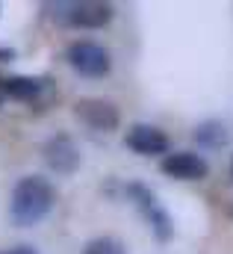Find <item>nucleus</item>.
Segmentation results:
<instances>
[{
    "label": "nucleus",
    "instance_id": "1",
    "mask_svg": "<svg viewBox=\"0 0 233 254\" xmlns=\"http://www.w3.org/2000/svg\"><path fill=\"white\" fill-rule=\"evenodd\" d=\"M57 204V187L42 178V175H27L15 184L9 198V216L12 225L18 228H33L39 225Z\"/></svg>",
    "mask_w": 233,
    "mask_h": 254
},
{
    "label": "nucleus",
    "instance_id": "2",
    "mask_svg": "<svg viewBox=\"0 0 233 254\" xmlns=\"http://www.w3.org/2000/svg\"><path fill=\"white\" fill-rule=\"evenodd\" d=\"M65 60L80 77H89V80H98V77L110 74V54L98 42H74V45H68Z\"/></svg>",
    "mask_w": 233,
    "mask_h": 254
},
{
    "label": "nucleus",
    "instance_id": "3",
    "mask_svg": "<svg viewBox=\"0 0 233 254\" xmlns=\"http://www.w3.org/2000/svg\"><path fill=\"white\" fill-rule=\"evenodd\" d=\"M127 195H130V201L145 213L148 225L154 228V237H157L160 243H169V240L175 237V225H172V216L157 204L154 192L148 190L145 184H127Z\"/></svg>",
    "mask_w": 233,
    "mask_h": 254
},
{
    "label": "nucleus",
    "instance_id": "4",
    "mask_svg": "<svg viewBox=\"0 0 233 254\" xmlns=\"http://www.w3.org/2000/svg\"><path fill=\"white\" fill-rule=\"evenodd\" d=\"M42 154H45V163L51 166L54 175L68 178V175H74V172L80 169V148H77V142H74L68 133L51 136V139L45 142Z\"/></svg>",
    "mask_w": 233,
    "mask_h": 254
},
{
    "label": "nucleus",
    "instance_id": "5",
    "mask_svg": "<svg viewBox=\"0 0 233 254\" xmlns=\"http://www.w3.org/2000/svg\"><path fill=\"white\" fill-rule=\"evenodd\" d=\"M160 172L169 175V178H175V181H201V178H207L210 166L195 151H175V154H166L163 157Z\"/></svg>",
    "mask_w": 233,
    "mask_h": 254
},
{
    "label": "nucleus",
    "instance_id": "6",
    "mask_svg": "<svg viewBox=\"0 0 233 254\" xmlns=\"http://www.w3.org/2000/svg\"><path fill=\"white\" fill-rule=\"evenodd\" d=\"M74 116L83 122L86 127H92V130H116L118 127V110L116 104H110V101H104V98H83V101H77L74 104Z\"/></svg>",
    "mask_w": 233,
    "mask_h": 254
},
{
    "label": "nucleus",
    "instance_id": "7",
    "mask_svg": "<svg viewBox=\"0 0 233 254\" xmlns=\"http://www.w3.org/2000/svg\"><path fill=\"white\" fill-rule=\"evenodd\" d=\"M127 148L133 154H142V157H157V154H169V136L154 125H133L124 136Z\"/></svg>",
    "mask_w": 233,
    "mask_h": 254
},
{
    "label": "nucleus",
    "instance_id": "8",
    "mask_svg": "<svg viewBox=\"0 0 233 254\" xmlns=\"http://www.w3.org/2000/svg\"><path fill=\"white\" fill-rule=\"evenodd\" d=\"M65 21L71 27H83V30H98L113 18V6L110 3H65Z\"/></svg>",
    "mask_w": 233,
    "mask_h": 254
},
{
    "label": "nucleus",
    "instance_id": "9",
    "mask_svg": "<svg viewBox=\"0 0 233 254\" xmlns=\"http://www.w3.org/2000/svg\"><path fill=\"white\" fill-rule=\"evenodd\" d=\"M0 89H3V98L21 101V104H33V101H39L48 92V80L27 77V74H15V77L0 80Z\"/></svg>",
    "mask_w": 233,
    "mask_h": 254
},
{
    "label": "nucleus",
    "instance_id": "10",
    "mask_svg": "<svg viewBox=\"0 0 233 254\" xmlns=\"http://www.w3.org/2000/svg\"><path fill=\"white\" fill-rule=\"evenodd\" d=\"M195 139L204 145V148H222V145H228V130L222 122H204V125L195 130Z\"/></svg>",
    "mask_w": 233,
    "mask_h": 254
},
{
    "label": "nucleus",
    "instance_id": "11",
    "mask_svg": "<svg viewBox=\"0 0 233 254\" xmlns=\"http://www.w3.org/2000/svg\"><path fill=\"white\" fill-rule=\"evenodd\" d=\"M83 254H127V249L116 237H95V240L86 243Z\"/></svg>",
    "mask_w": 233,
    "mask_h": 254
},
{
    "label": "nucleus",
    "instance_id": "12",
    "mask_svg": "<svg viewBox=\"0 0 233 254\" xmlns=\"http://www.w3.org/2000/svg\"><path fill=\"white\" fill-rule=\"evenodd\" d=\"M0 254H39L33 246H15V249H9V252H0Z\"/></svg>",
    "mask_w": 233,
    "mask_h": 254
},
{
    "label": "nucleus",
    "instance_id": "13",
    "mask_svg": "<svg viewBox=\"0 0 233 254\" xmlns=\"http://www.w3.org/2000/svg\"><path fill=\"white\" fill-rule=\"evenodd\" d=\"M15 60V51L12 48H0V63H12Z\"/></svg>",
    "mask_w": 233,
    "mask_h": 254
},
{
    "label": "nucleus",
    "instance_id": "14",
    "mask_svg": "<svg viewBox=\"0 0 233 254\" xmlns=\"http://www.w3.org/2000/svg\"><path fill=\"white\" fill-rule=\"evenodd\" d=\"M231 175H233V160H231Z\"/></svg>",
    "mask_w": 233,
    "mask_h": 254
},
{
    "label": "nucleus",
    "instance_id": "15",
    "mask_svg": "<svg viewBox=\"0 0 233 254\" xmlns=\"http://www.w3.org/2000/svg\"><path fill=\"white\" fill-rule=\"evenodd\" d=\"M0 98H3V89H0Z\"/></svg>",
    "mask_w": 233,
    "mask_h": 254
}]
</instances>
